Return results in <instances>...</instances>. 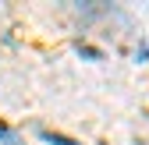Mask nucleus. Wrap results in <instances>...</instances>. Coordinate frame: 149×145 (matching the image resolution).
<instances>
[{"mask_svg": "<svg viewBox=\"0 0 149 145\" xmlns=\"http://www.w3.org/2000/svg\"><path fill=\"white\" fill-rule=\"evenodd\" d=\"M0 142H4V145H22V142H18V138H14V135L4 128V124H0Z\"/></svg>", "mask_w": 149, "mask_h": 145, "instance_id": "2", "label": "nucleus"}, {"mask_svg": "<svg viewBox=\"0 0 149 145\" xmlns=\"http://www.w3.org/2000/svg\"><path fill=\"white\" fill-rule=\"evenodd\" d=\"M146 57H149V46H146V50H139V53H135V60H146Z\"/></svg>", "mask_w": 149, "mask_h": 145, "instance_id": "3", "label": "nucleus"}, {"mask_svg": "<svg viewBox=\"0 0 149 145\" xmlns=\"http://www.w3.org/2000/svg\"><path fill=\"white\" fill-rule=\"evenodd\" d=\"M39 138H43V142H50V145H78L74 138H64V135H53V131H46V128L39 131Z\"/></svg>", "mask_w": 149, "mask_h": 145, "instance_id": "1", "label": "nucleus"}]
</instances>
